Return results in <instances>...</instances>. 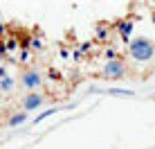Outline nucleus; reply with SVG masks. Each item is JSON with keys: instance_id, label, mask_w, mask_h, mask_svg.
Listing matches in <instances>:
<instances>
[{"instance_id": "1a4fd4ad", "label": "nucleus", "mask_w": 155, "mask_h": 149, "mask_svg": "<svg viewBox=\"0 0 155 149\" xmlns=\"http://www.w3.org/2000/svg\"><path fill=\"white\" fill-rule=\"evenodd\" d=\"M56 111H58V109H56V106H54V109H47V111H43V113H41V115H38V118H36L34 122H36V124H38V122H43V120H45V118H50V115H54V113H56Z\"/></svg>"}, {"instance_id": "7ed1b4c3", "label": "nucleus", "mask_w": 155, "mask_h": 149, "mask_svg": "<svg viewBox=\"0 0 155 149\" xmlns=\"http://www.w3.org/2000/svg\"><path fill=\"white\" fill-rule=\"evenodd\" d=\"M18 84H20L25 90H38V88L43 86V74L36 70V68H27V70L20 72Z\"/></svg>"}, {"instance_id": "6e6552de", "label": "nucleus", "mask_w": 155, "mask_h": 149, "mask_svg": "<svg viewBox=\"0 0 155 149\" xmlns=\"http://www.w3.org/2000/svg\"><path fill=\"white\" fill-rule=\"evenodd\" d=\"M106 93L108 95H119V97H133V90H126V88H108Z\"/></svg>"}, {"instance_id": "0eeeda50", "label": "nucleus", "mask_w": 155, "mask_h": 149, "mask_svg": "<svg viewBox=\"0 0 155 149\" xmlns=\"http://www.w3.org/2000/svg\"><path fill=\"white\" fill-rule=\"evenodd\" d=\"M16 88V81H14V77H0V90L2 93H12V90Z\"/></svg>"}, {"instance_id": "a211bd4d", "label": "nucleus", "mask_w": 155, "mask_h": 149, "mask_svg": "<svg viewBox=\"0 0 155 149\" xmlns=\"http://www.w3.org/2000/svg\"><path fill=\"white\" fill-rule=\"evenodd\" d=\"M153 99H155V95H153Z\"/></svg>"}, {"instance_id": "9b49d317", "label": "nucleus", "mask_w": 155, "mask_h": 149, "mask_svg": "<svg viewBox=\"0 0 155 149\" xmlns=\"http://www.w3.org/2000/svg\"><path fill=\"white\" fill-rule=\"evenodd\" d=\"M16 45H18V43H16V39H7V41H5V50H7V52H14Z\"/></svg>"}, {"instance_id": "20e7f679", "label": "nucleus", "mask_w": 155, "mask_h": 149, "mask_svg": "<svg viewBox=\"0 0 155 149\" xmlns=\"http://www.w3.org/2000/svg\"><path fill=\"white\" fill-rule=\"evenodd\" d=\"M45 104V95L41 90H25L23 99H20V109L31 113V111H38L41 106Z\"/></svg>"}, {"instance_id": "f8f14e48", "label": "nucleus", "mask_w": 155, "mask_h": 149, "mask_svg": "<svg viewBox=\"0 0 155 149\" xmlns=\"http://www.w3.org/2000/svg\"><path fill=\"white\" fill-rule=\"evenodd\" d=\"M115 57H119V54H117V50L108 47V50H106V59H115Z\"/></svg>"}, {"instance_id": "2eb2a0df", "label": "nucleus", "mask_w": 155, "mask_h": 149, "mask_svg": "<svg viewBox=\"0 0 155 149\" xmlns=\"http://www.w3.org/2000/svg\"><path fill=\"white\" fill-rule=\"evenodd\" d=\"M0 77H7V68L5 66H0Z\"/></svg>"}, {"instance_id": "ddd939ff", "label": "nucleus", "mask_w": 155, "mask_h": 149, "mask_svg": "<svg viewBox=\"0 0 155 149\" xmlns=\"http://www.w3.org/2000/svg\"><path fill=\"white\" fill-rule=\"evenodd\" d=\"M97 34H99V39H106V34H108V32H106L104 27H99V32H97Z\"/></svg>"}, {"instance_id": "9d476101", "label": "nucleus", "mask_w": 155, "mask_h": 149, "mask_svg": "<svg viewBox=\"0 0 155 149\" xmlns=\"http://www.w3.org/2000/svg\"><path fill=\"white\" fill-rule=\"evenodd\" d=\"M29 50H43V41L41 39H31L29 41Z\"/></svg>"}, {"instance_id": "f03ea898", "label": "nucleus", "mask_w": 155, "mask_h": 149, "mask_svg": "<svg viewBox=\"0 0 155 149\" xmlns=\"http://www.w3.org/2000/svg\"><path fill=\"white\" fill-rule=\"evenodd\" d=\"M128 72L126 63L119 59V57H115V59H108L104 63V68H101V77L108 79V81H119V79H124Z\"/></svg>"}, {"instance_id": "423d86ee", "label": "nucleus", "mask_w": 155, "mask_h": 149, "mask_svg": "<svg viewBox=\"0 0 155 149\" xmlns=\"http://www.w3.org/2000/svg\"><path fill=\"white\" fill-rule=\"evenodd\" d=\"M25 120H27V111H23L20 109L18 113H14V115H9L7 118V129H16V126H20V124H25Z\"/></svg>"}, {"instance_id": "dca6fc26", "label": "nucleus", "mask_w": 155, "mask_h": 149, "mask_svg": "<svg viewBox=\"0 0 155 149\" xmlns=\"http://www.w3.org/2000/svg\"><path fill=\"white\" fill-rule=\"evenodd\" d=\"M0 34H5V25L2 23H0Z\"/></svg>"}, {"instance_id": "f257e3e1", "label": "nucleus", "mask_w": 155, "mask_h": 149, "mask_svg": "<svg viewBox=\"0 0 155 149\" xmlns=\"http://www.w3.org/2000/svg\"><path fill=\"white\" fill-rule=\"evenodd\" d=\"M128 57L137 63H148L155 59V41L148 36H133L128 41Z\"/></svg>"}, {"instance_id": "4468645a", "label": "nucleus", "mask_w": 155, "mask_h": 149, "mask_svg": "<svg viewBox=\"0 0 155 149\" xmlns=\"http://www.w3.org/2000/svg\"><path fill=\"white\" fill-rule=\"evenodd\" d=\"M20 59H23V61H27V59H29V52H27V50H23V54H20Z\"/></svg>"}, {"instance_id": "f3484780", "label": "nucleus", "mask_w": 155, "mask_h": 149, "mask_svg": "<svg viewBox=\"0 0 155 149\" xmlns=\"http://www.w3.org/2000/svg\"><path fill=\"white\" fill-rule=\"evenodd\" d=\"M153 23H155V16H153Z\"/></svg>"}, {"instance_id": "39448f33", "label": "nucleus", "mask_w": 155, "mask_h": 149, "mask_svg": "<svg viewBox=\"0 0 155 149\" xmlns=\"http://www.w3.org/2000/svg\"><path fill=\"white\" fill-rule=\"evenodd\" d=\"M115 27H117V32H119V36H121L124 41H130L135 23H133L130 18H124V20H117V23H115Z\"/></svg>"}]
</instances>
